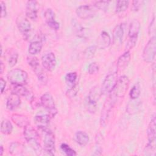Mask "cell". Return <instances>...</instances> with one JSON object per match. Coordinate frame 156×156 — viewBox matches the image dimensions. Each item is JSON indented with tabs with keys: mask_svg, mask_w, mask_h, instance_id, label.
<instances>
[{
	"mask_svg": "<svg viewBox=\"0 0 156 156\" xmlns=\"http://www.w3.org/2000/svg\"><path fill=\"white\" fill-rule=\"evenodd\" d=\"M43 141V149L48 155H54L55 137L54 133L47 127H38Z\"/></svg>",
	"mask_w": 156,
	"mask_h": 156,
	"instance_id": "obj_1",
	"label": "cell"
},
{
	"mask_svg": "<svg viewBox=\"0 0 156 156\" xmlns=\"http://www.w3.org/2000/svg\"><path fill=\"white\" fill-rule=\"evenodd\" d=\"M23 134L30 146L36 152L40 153L41 151V147L38 141L39 134L38 132L29 124L24 127Z\"/></svg>",
	"mask_w": 156,
	"mask_h": 156,
	"instance_id": "obj_2",
	"label": "cell"
},
{
	"mask_svg": "<svg viewBox=\"0 0 156 156\" xmlns=\"http://www.w3.org/2000/svg\"><path fill=\"white\" fill-rule=\"evenodd\" d=\"M7 80L13 85H24L28 78L27 73L19 68L11 69L7 75Z\"/></svg>",
	"mask_w": 156,
	"mask_h": 156,
	"instance_id": "obj_3",
	"label": "cell"
},
{
	"mask_svg": "<svg viewBox=\"0 0 156 156\" xmlns=\"http://www.w3.org/2000/svg\"><path fill=\"white\" fill-rule=\"evenodd\" d=\"M101 94H102L101 88L98 86L93 87L90 91L85 101L86 108L90 113H94L96 111L97 102Z\"/></svg>",
	"mask_w": 156,
	"mask_h": 156,
	"instance_id": "obj_4",
	"label": "cell"
},
{
	"mask_svg": "<svg viewBox=\"0 0 156 156\" xmlns=\"http://www.w3.org/2000/svg\"><path fill=\"white\" fill-rule=\"evenodd\" d=\"M129 85V78L126 76H122L118 79L115 88L110 94L115 100L122 98L127 91Z\"/></svg>",
	"mask_w": 156,
	"mask_h": 156,
	"instance_id": "obj_5",
	"label": "cell"
},
{
	"mask_svg": "<svg viewBox=\"0 0 156 156\" xmlns=\"http://www.w3.org/2000/svg\"><path fill=\"white\" fill-rule=\"evenodd\" d=\"M156 38L152 36L145 46L143 52V58L147 63H152L155 57Z\"/></svg>",
	"mask_w": 156,
	"mask_h": 156,
	"instance_id": "obj_6",
	"label": "cell"
},
{
	"mask_svg": "<svg viewBox=\"0 0 156 156\" xmlns=\"http://www.w3.org/2000/svg\"><path fill=\"white\" fill-rule=\"evenodd\" d=\"M118 79L117 72L108 74L104 79L101 88L102 94H110L115 88Z\"/></svg>",
	"mask_w": 156,
	"mask_h": 156,
	"instance_id": "obj_7",
	"label": "cell"
},
{
	"mask_svg": "<svg viewBox=\"0 0 156 156\" xmlns=\"http://www.w3.org/2000/svg\"><path fill=\"white\" fill-rule=\"evenodd\" d=\"M27 60L28 64L30 65L32 70L35 72V74L37 75L38 80L42 83H46L48 80L47 76L41 68L39 64V62L37 57L33 56L27 57Z\"/></svg>",
	"mask_w": 156,
	"mask_h": 156,
	"instance_id": "obj_8",
	"label": "cell"
},
{
	"mask_svg": "<svg viewBox=\"0 0 156 156\" xmlns=\"http://www.w3.org/2000/svg\"><path fill=\"white\" fill-rule=\"evenodd\" d=\"M40 103L41 105L48 111V115L51 118L55 116L57 111L55 107L54 100L50 93H46L43 94L40 98Z\"/></svg>",
	"mask_w": 156,
	"mask_h": 156,
	"instance_id": "obj_9",
	"label": "cell"
},
{
	"mask_svg": "<svg viewBox=\"0 0 156 156\" xmlns=\"http://www.w3.org/2000/svg\"><path fill=\"white\" fill-rule=\"evenodd\" d=\"M16 23L20 32L26 38H27L31 30V24L27 18L23 15H18L16 20Z\"/></svg>",
	"mask_w": 156,
	"mask_h": 156,
	"instance_id": "obj_10",
	"label": "cell"
},
{
	"mask_svg": "<svg viewBox=\"0 0 156 156\" xmlns=\"http://www.w3.org/2000/svg\"><path fill=\"white\" fill-rule=\"evenodd\" d=\"M116 102V100L112 97V96H109L108 98L105 102L104 105V107L102 110V113L101 115V120L100 122L102 126H105L107 122L108 118L109 116V113L111 111L112 108L113 107Z\"/></svg>",
	"mask_w": 156,
	"mask_h": 156,
	"instance_id": "obj_11",
	"label": "cell"
},
{
	"mask_svg": "<svg viewBox=\"0 0 156 156\" xmlns=\"http://www.w3.org/2000/svg\"><path fill=\"white\" fill-rule=\"evenodd\" d=\"M43 67L48 71H52L56 66L57 60L53 52H48L44 54L41 57Z\"/></svg>",
	"mask_w": 156,
	"mask_h": 156,
	"instance_id": "obj_12",
	"label": "cell"
},
{
	"mask_svg": "<svg viewBox=\"0 0 156 156\" xmlns=\"http://www.w3.org/2000/svg\"><path fill=\"white\" fill-rule=\"evenodd\" d=\"M77 15L81 19L87 20L93 17L96 15L95 9L90 5L79 6L76 10Z\"/></svg>",
	"mask_w": 156,
	"mask_h": 156,
	"instance_id": "obj_13",
	"label": "cell"
},
{
	"mask_svg": "<svg viewBox=\"0 0 156 156\" xmlns=\"http://www.w3.org/2000/svg\"><path fill=\"white\" fill-rule=\"evenodd\" d=\"M44 17L48 26L53 30L59 29L60 24L55 20V13L51 9H48L44 13Z\"/></svg>",
	"mask_w": 156,
	"mask_h": 156,
	"instance_id": "obj_14",
	"label": "cell"
},
{
	"mask_svg": "<svg viewBox=\"0 0 156 156\" xmlns=\"http://www.w3.org/2000/svg\"><path fill=\"white\" fill-rule=\"evenodd\" d=\"M124 33V24H119L115 26L114 28L112 36H113V43L118 46L121 45L122 42V38Z\"/></svg>",
	"mask_w": 156,
	"mask_h": 156,
	"instance_id": "obj_15",
	"label": "cell"
},
{
	"mask_svg": "<svg viewBox=\"0 0 156 156\" xmlns=\"http://www.w3.org/2000/svg\"><path fill=\"white\" fill-rule=\"evenodd\" d=\"M38 14V2L36 1H28L26 3V15L32 20H35Z\"/></svg>",
	"mask_w": 156,
	"mask_h": 156,
	"instance_id": "obj_16",
	"label": "cell"
},
{
	"mask_svg": "<svg viewBox=\"0 0 156 156\" xmlns=\"http://www.w3.org/2000/svg\"><path fill=\"white\" fill-rule=\"evenodd\" d=\"M111 43V38L109 34L105 32L102 31L99 35L96 41V48L100 49H104L108 48Z\"/></svg>",
	"mask_w": 156,
	"mask_h": 156,
	"instance_id": "obj_17",
	"label": "cell"
},
{
	"mask_svg": "<svg viewBox=\"0 0 156 156\" xmlns=\"http://www.w3.org/2000/svg\"><path fill=\"white\" fill-rule=\"evenodd\" d=\"M131 58V54L129 51H127L121 55L117 61V69L118 71H122L129 65Z\"/></svg>",
	"mask_w": 156,
	"mask_h": 156,
	"instance_id": "obj_18",
	"label": "cell"
},
{
	"mask_svg": "<svg viewBox=\"0 0 156 156\" xmlns=\"http://www.w3.org/2000/svg\"><path fill=\"white\" fill-rule=\"evenodd\" d=\"M21 103L20 95L15 92H12L7 98L6 107L10 110H13L16 108Z\"/></svg>",
	"mask_w": 156,
	"mask_h": 156,
	"instance_id": "obj_19",
	"label": "cell"
},
{
	"mask_svg": "<svg viewBox=\"0 0 156 156\" xmlns=\"http://www.w3.org/2000/svg\"><path fill=\"white\" fill-rule=\"evenodd\" d=\"M155 122H156V119H155V115L154 114L152 116L147 129V140L149 143H154L155 141V136H156Z\"/></svg>",
	"mask_w": 156,
	"mask_h": 156,
	"instance_id": "obj_20",
	"label": "cell"
},
{
	"mask_svg": "<svg viewBox=\"0 0 156 156\" xmlns=\"http://www.w3.org/2000/svg\"><path fill=\"white\" fill-rule=\"evenodd\" d=\"M140 26V22L138 20H133L131 21L129 27V38H138Z\"/></svg>",
	"mask_w": 156,
	"mask_h": 156,
	"instance_id": "obj_21",
	"label": "cell"
},
{
	"mask_svg": "<svg viewBox=\"0 0 156 156\" xmlns=\"http://www.w3.org/2000/svg\"><path fill=\"white\" fill-rule=\"evenodd\" d=\"M11 119L12 121L20 127H25L30 124V121L28 118L24 115L20 114H13Z\"/></svg>",
	"mask_w": 156,
	"mask_h": 156,
	"instance_id": "obj_22",
	"label": "cell"
},
{
	"mask_svg": "<svg viewBox=\"0 0 156 156\" xmlns=\"http://www.w3.org/2000/svg\"><path fill=\"white\" fill-rule=\"evenodd\" d=\"M74 140L80 146H85L89 142V136L83 131H77L74 135Z\"/></svg>",
	"mask_w": 156,
	"mask_h": 156,
	"instance_id": "obj_23",
	"label": "cell"
},
{
	"mask_svg": "<svg viewBox=\"0 0 156 156\" xmlns=\"http://www.w3.org/2000/svg\"><path fill=\"white\" fill-rule=\"evenodd\" d=\"M13 92L17 93L20 96H22L28 99L29 100L34 98L31 93L24 85H13Z\"/></svg>",
	"mask_w": 156,
	"mask_h": 156,
	"instance_id": "obj_24",
	"label": "cell"
},
{
	"mask_svg": "<svg viewBox=\"0 0 156 156\" xmlns=\"http://www.w3.org/2000/svg\"><path fill=\"white\" fill-rule=\"evenodd\" d=\"M136 99H132L126 107V111L130 115H133L137 113L141 107V103L140 101H135Z\"/></svg>",
	"mask_w": 156,
	"mask_h": 156,
	"instance_id": "obj_25",
	"label": "cell"
},
{
	"mask_svg": "<svg viewBox=\"0 0 156 156\" xmlns=\"http://www.w3.org/2000/svg\"><path fill=\"white\" fill-rule=\"evenodd\" d=\"M43 44L41 40H35L30 42L29 48L28 52L31 55H35L39 53L42 49Z\"/></svg>",
	"mask_w": 156,
	"mask_h": 156,
	"instance_id": "obj_26",
	"label": "cell"
},
{
	"mask_svg": "<svg viewBox=\"0 0 156 156\" xmlns=\"http://www.w3.org/2000/svg\"><path fill=\"white\" fill-rule=\"evenodd\" d=\"M50 116L49 115H38L35 116V121L38 127H47L50 121Z\"/></svg>",
	"mask_w": 156,
	"mask_h": 156,
	"instance_id": "obj_27",
	"label": "cell"
},
{
	"mask_svg": "<svg viewBox=\"0 0 156 156\" xmlns=\"http://www.w3.org/2000/svg\"><path fill=\"white\" fill-rule=\"evenodd\" d=\"M13 126L10 121L8 119H4L1 124V132L5 135H9L12 133Z\"/></svg>",
	"mask_w": 156,
	"mask_h": 156,
	"instance_id": "obj_28",
	"label": "cell"
},
{
	"mask_svg": "<svg viewBox=\"0 0 156 156\" xmlns=\"http://www.w3.org/2000/svg\"><path fill=\"white\" fill-rule=\"evenodd\" d=\"M141 87L139 82L136 83L132 88L129 93V96L131 99H136L140 95Z\"/></svg>",
	"mask_w": 156,
	"mask_h": 156,
	"instance_id": "obj_29",
	"label": "cell"
},
{
	"mask_svg": "<svg viewBox=\"0 0 156 156\" xmlns=\"http://www.w3.org/2000/svg\"><path fill=\"white\" fill-rule=\"evenodd\" d=\"M129 2L128 1H118L116 4V12L120 13L125 12L129 7Z\"/></svg>",
	"mask_w": 156,
	"mask_h": 156,
	"instance_id": "obj_30",
	"label": "cell"
},
{
	"mask_svg": "<svg viewBox=\"0 0 156 156\" xmlns=\"http://www.w3.org/2000/svg\"><path fill=\"white\" fill-rule=\"evenodd\" d=\"M18 54L15 50H11L8 54V63L10 67H13L17 62Z\"/></svg>",
	"mask_w": 156,
	"mask_h": 156,
	"instance_id": "obj_31",
	"label": "cell"
},
{
	"mask_svg": "<svg viewBox=\"0 0 156 156\" xmlns=\"http://www.w3.org/2000/svg\"><path fill=\"white\" fill-rule=\"evenodd\" d=\"M9 151L12 155H20L23 151V147L20 144L14 142L11 143L9 147Z\"/></svg>",
	"mask_w": 156,
	"mask_h": 156,
	"instance_id": "obj_32",
	"label": "cell"
},
{
	"mask_svg": "<svg viewBox=\"0 0 156 156\" xmlns=\"http://www.w3.org/2000/svg\"><path fill=\"white\" fill-rule=\"evenodd\" d=\"M97 48L96 46H90L88 48H87L84 52H83V57L86 59H90L95 54V52L96 51Z\"/></svg>",
	"mask_w": 156,
	"mask_h": 156,
	"instance_id": "obj_33",
	"label": "cell"
},
{
	"mask_svg": "<svg viewBox=\"0 0 156 156\" xmlns=\"http://www.w3.org/2000/svg\"><path fill=\"white\" fill-rule=\"evenodd\" d=\"M77 77V74L76 72H70L66 74L65 76V81L67 84L72 85V87L76 83V81Z\"/></svg>",
	"mask_w": 156,
	"mask_h": 156,
	"instance_id": "obj_34",
	"label": "cell"
},
{
	"mask_svg": "<svg viewBox=\"0 0 156 156\" xmlns=\"http://www.w3.org/2000/svg\"><path fill=\"white\" fill-rule=\"evenodd\" d=\"M144 155H155V146L154 143H148L144 149Z\"/></svg>",
	"mask_w": 156,
	"mask_h": 156,
	"instance_id": "obj_35",
	"label": "cell"
},
{
	"mask_svg": "<svg viewBox=\"0 0 156 156\" xmlns=\"http://www.w3.org/2000/svg\"><path fill=\"white\" fill-rule=\"evenodd\" d=\"M60 148L62 151L68 156H75L77 155L76 151L66 143H62L60 145Z\"/></svg>",
	"mask_w": 156,
	"mask_h": 156,
	"instance_id": "obj_36",
	"label": "cell"
},
{
	"mask_svg": "<svg viewBox=\"0 0 156 156\" xmlns=\"http://www.w3.org/2000/svg\"><path fill=\"white\" fill-rule=\"evenodd\" d=\"M108 1H98L94 2V7L103 11H107L109 5Z\"/></svg>",
	"mask_w": 156,
	"mask_h": 156,
	"instance_id": "obj_37",
	"label": "cell"
},
{
	"mask_svg": "<svg viewBox=\"0 0 156 156\" xmlns=\"http://www.w3.org/2000/svg\"><path fill=\"white\" fill-rule=\"evenodd\" d=\"M99 66L98 64L96 62H93L90 63L88 67V73L90 74H94L99 71Z\"/></svg>",
	"mask_w": 156,
	"mask_h": 156,
	"instance_id": "obj_38",
	"label": "cell"
},
{
	"mask_svg": "<svg viewBox=\"0 0 156 156\" xmlns=\"http://www.w3.org/2000/svg\"><path fill=\"white\" fill-rule=\"evenodd\" d=\"M155 18L154 16L153 18L152 19L150 24L148 28V33L149 34L151 35H154L155 34Z\"/></svg>",
	"mask_w": 156,
	"mask_h": 156,
	"instance_id": "obj_39",
	"label": "cell"
},
{
	"mask_svg": "<svg viewBox=\"0 0 156 156\" xmlns=\"http://www.w3.org/2000/svg\"><path fill=\"white\" fill-rule=\"evenodd\" d=\"M143 3V1H133L132 2V9L133 11H138L140 9Z\"/></svg>",
	"mask_w": 156,
	"mask_h": 156,
	"instance_id": "obj_40",
	"label": "cell"
},
{
	"mask_svg": "<svg viewBox=\"0 0 156 156\" xmlns=\"http://www.w3.org/2000/svg\"><path fill=\"white\" fill-rule=\"evenodd\" d=\"M77 86L76 84H75L71 87V88H70L67 91V94L69 97H73L77 93Z\"/></svg>",
	"mask_w": 156,
	"mask_h": 156,
	"instance_id": "obj_41",
	"label": "cell"
},
{
	"mask_svg": "<svg viewBox=\"0 0 156 156\" xmlns=\"http://www.w3.org/2000/svg\"><path fill=\"white\" fill-rule=\"evenodd\" d=\"M0 4H1V18H4L7 15V10H6L5 4L3 1H1Z\"/></svg>",
	"mask_w": 156,
	"mask_h": 156,
	"instance_id": "obj_42",
	"label": "cell"
},
{
	"mask_svg": "<svg viewBox=\"0 0 156 156\" xmlns=\"http://www.w3.org/2000/svg\"><path fill=\"white\" fill-rule=\"evenodd\" d=\"M0 84H1V94H2L4 91V90H5V86H6V82H5V80L2 77H1Z\"/></svg>",
	"mask_w": 156,
	"mask_h": 156,
	"instance_id": "obj_43",
	"label": "cell"
},
{
	"mask_svg": "<svg viewBox=\"0 0 156 156\" xmlns=\"http://www.w3.org/2000/svg\"><path fill=\"white\" fill-rule=\"evenodd\" d=\"M3 70H4V65L1 61V74H2L3 73Z\"/></svg>",
	"mask_w": 156,
	"mask_h": 156,
	"instance_id": "obj_44",
	"label": "cell"
},
{
	"mask_svg": "<svg viewBox=\"0 0 156 156\" xmlns=\"http://www.w3.org/2000/svg\"><path fill=\"white\" fill-rule=\"evenodd\" d=\"M3 152H4V148H3V146L1 145V150H0V155H3Z\"/></svg>",
	"mask_w": 156,
	"mask_h": 156,
	"instance_id": "obj_45",
	"label": "cell"
}]
</instances>
